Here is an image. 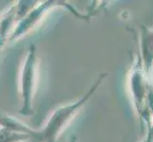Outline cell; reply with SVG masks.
<instances>
[{"mask_svg": "<svg viewBox=\"0 0 153 142\" xmlns=\"http://www.w3.org/2000/svg\"><path fill=\"white\" fill-rule=\"evenodd\" d=\"M18 21L17 3L14 2L0 14V51L10 42V35L13 32Z\"/></svg>", "mask_w": 153, "mask_h": 142, "instance_id": "obj_6", "label": "cell"}, {"mask_svg": "<svg viewBox=\"0 0 153 142\" xmlns=\"http://www.w3.org/2000/svg\"><path fill=\"white\" fill-rule=\"evenodd\" d=\"M39 63L37 47L34 44H30L23 59L18 77V93L20 98L18 113L26 117L34 114L33 98L38 85Z\"/></svg>", "mask_w": 153, "mask_h": 142, "instance_id": "obj_3", "label": "cell"}, {"mask_svg": "<svg viewBox=\"0 0 153 142\" xmlns=\"http://www.w3.org/2000/svg\"><path fill=\"white\" fill-rule=\"evenodd\" d=\"M137 33L138 52L136 55L144 70L153 76V27L141 26Z\"/></svg>", "mask_w": 153, "mask_h": 142, "instance_id": "obj_5", "label": "cell"}, {"mask_svg": "<svg viewBox=\"0 0 153 142\" xmlns=\"http://www.w3.org/2000/svg\"><path fill=\"white\" fill-rule=\"evenodd\" d=\"M70 142H78L77 136H75V135L71 136V140H70Z\"/></svg>", "mask_w": 153, "mask_h": 142, "instance_id": "obj_9", "label": "cell"}, {"mask_svg": "<svg viewBox=\"0 0 153 142\" xmlns=\"http://www.w3.org/2000/svg\"><path fill=\"white\" fill-rule=\"evenodd\" d=\"M108 76L107 72L101 73L78 99L59 105L52 110L41 127L34 129L33 142H57L63 132L93 98Z\"/></svg>", "mask_w": 153, "mask_h": 142, "instance_id": "obj_1", "label": "cell"}, {"mask_svg": "<svg viewBox=\"0 0 153 142\" xmlns=\"http://www.w3.org/2000/svg\"><path fill=\"white\" fill-rule=\"evenodd\" d=\"M145 135L141 142H153V127L145 131Z\"/></svg>", "mask_w": 153, "mask_h": 142, "instance_id": "obj_8", "label": "cell"}, {"mask_svg": "<svg viewBox=\"0 0 153 142\" xmlns=\"http://www.w3.org/2000/svg\"><path fill=\"white\" fill-rule=\"evenodd\" d=\"M126 82L130 101L142 129L146 131L153 127V76L144 70L136 54Z\"/></svg>", "mask_w": 153, "mask_h": 142, "instance_id": "obj_2", "label": "cell"}, {"mask_svg": "<svg viewBox=\"0 0 153 142\" xmlns=\"http://www.w3.org/2000/svg\"><path fill=\"white\" fill-rule=\"evenodd\" d=\"M63 8L68 10L79 19L88 20V15L84 14L77 10L71 4L65 1H56V0H47V1H37L30 12L18 21L15 26L13 32L10 35V42H14L21 39L29 34L36 28H38L48 15L56 9Z\"/></svg>", "mask_w": 153, "mask_h": 142, "instance_id": "obj_4", "label": "cell"}, {"mask_svg": "<svg viewBox=\"0 0 153 142\" xmlns=\"http://www.w3.org/2000/svg\"><path fill=\"white\" fill-rule=\"evenodd\" d=\"M0 142H33L31 135L0 125Z\"/></svg>", "mask_w": 153, "mask_h": 142, "instance_id": "obj_7", "label": "cell"}]
</instances>
